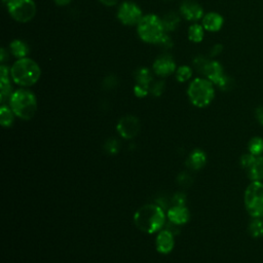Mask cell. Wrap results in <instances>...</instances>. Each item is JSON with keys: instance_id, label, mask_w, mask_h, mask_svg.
I'll list each match as a JSON object with an SVG mask.
<instances>
[{"instance_id": "34", "label": "cell", "mask_w": 263, "mask_h": 263, "mask_svg": "<svg viewBox=\"0 0 263 263\" xmlns=\"http://www.w3.org/2000/svg\"><path fill=\"white\" fill-rule=\"evenodd\" d=\"M55 3L57 5H60V6H64V5H67L69 4L70 2H71V0H54Z\"/></svg>"}, {"instance_id": "2", "label": "cell", "mask_w": 263, "mask_h": 263, "mask_svg": "<svg viewBox=\"0 0 263 263\" xmlns=\"http://www.w3.org/2000/svg\"><path fill=\"white\" fill-rule=\"evenodd\" d=\"M11 75L14 82L22 87L35 85L42 75V71L36 62L29 58L19 59L12 66Z\"/></svg>"}, {"instance_id": "21", "label": "cell", "mask_w": 263, "mask_h": 263, "mask_svg": "<svg viewBox=\"0 0 263 263\" xmlns=\"http://www.w3.org/2000/svg\"><path fill=\"white\" fill-rule=\"evenodd\" d=\"M161 22H163L165 31H174L179 26L180 17L175 13H168L161 19Z\"/></svg>"}, {"instance_id": "26", "label": "cell", "mask_w": 263, "mask_h": 263, "mask_svg": "<svg viewBox=\"0 0 263 263\" xmlns=\"http://www.w3.org/2000/svg\"><path fill=\"white\" fill-rule=\"evenodd\" d=\"M192 70L188 66H181L176 71V78L179 83H185L191 77Z\"/></svg>"}, {"instance_id": "20", "label": "cell", "mask_w": 263, "mask_h": 263, "mask_svg": "<svg viewBox=\"0 0 263 263\" xmlns=\"http://www.w3.org/2000/svg\"><path fill=\"white\" fill-rule=\"evenodd\" d=\"M135 79L137 85L149 88L150 84L153 83V75L147 68H140L135 73Z\"/></svg>"}, {"instance_id": "11", "label": "cell", "mask_w": 263, "mask_h": 263, "mask_svg": "<svg viewBox=\"0 0 263 263\" xmlns=\"http://www.w3.org/2000/svg\"><path fill=\"white\" fill-rule=\"evenodd\" d=\"M176 70L175 61L170 56H161L157 58L153 63V71L156 75L167 77L173 74Z\"/></svg>"}, {"instance_id": "37", "label": "cell", "mask_w": 263, "mask_h": 263, "mask_svg": "<svg viewBox=\"0 0 263 263\" xmlns=\"http://www.w3.org/2000/svg\"><path fill=\"white\" fill-rule=\"evenodd\" d=\"M262 218H263V216H262Z\"/></svg>"}, {"instance_id": "8", "label": "cell", "mask_w": 263, "mask_h": 263, "mask_svg": "<svg viewBox=\"0 0 263 263\" xmlns=\"http://www.w3.org/2000/svg\"><path fill=\"white\" fill-rule=\"evenodd\" d=\"M203 73L208 77L212 84L218 86L222 89H228L230 87V79L224 75L223 68L217 61H208Z\"/></svg>"}, {"instance_id": "4", "label": "cell", "mask_w": 263, "mask_h": 263, "mask_svg": "<svg viewBox=\"0 0 263 263\" xmlns=\"http://www.w3.org/2000/svg\"><path fill=\"white\" fill-rule=\"evenodd\" d=\"M137 32L144 43L151 44H159L166 35L161 19L155 15H147L141 19L137 25Z\"/></svg>"}, {"instance_id": "28", "label": "cell", "mask_w": 263, "mask_h": 263, "mask_svg": "<svg viewBox=\"0 0 263 263\" xmlns=\"http://www.w3.org/2000/svg\"><path fill=\"white\" fill-rule=\"evenodd\" d=\"M165 83L164 82H157L155 83L150 88V92L153 96H160L164 92Z\"/></svg>"}, {"instance_id": "36", "label": "cell", "mask_w": 263, "mask_h": 263, "mask_svg": "<svg viewBox=\"0 0 263 263\" xmlns=\"http://www.w3.org/2000/svg\"><path fill=\"white\" fill-rule=\"evenodd\" d=\"M2 1H3V2H6V3H7V2L9 1V0H2Z\"/></svg>"}, {"instance_id": "6", "label": "cell", "mask_w": 263, "mask_h": 263, "mask_svg": "<svg viewBox=\"0 0 263 263\" xmlns=\"http://www.w3.org/2000/svg\"><path fill=\"white\" fill-rule=\"evenodd\" d=\"M245 206L250 216L260 218L263 216V183L253 181L245 191Z\"/></svg>"}, {"instance_id": "3", "label": "cell", "mask_w": 263, "mask_h": 263, "mask_svg": "<svg viewBox=\"0 0 263 263\" xmlns=\"http://www.w3.org/2000/svg\"><path fill=\"white\" fill-rule=\"evenodd\" d=\"M9 107L15 115L21 119H31L37 110V101L35 95L29 89L20 88L13 93L9 99Z\"/></svg>"}, {"instance_id": "5", "label": "cell", "mask_w": 263, "mask_h": 263, "mask_svg": "<svg viewBox=\"0 0 263 263\" xmlns=\"http://www.w3.org/2000/svg\"><path fill=\"white\" fill-rule=\"evenodd\" d=\"M187 94L190 102L196 107L204 108L213 101L215 90L213 84L209 79L197 78L189 85Z\"/></svg>"}, {"instance_id": "19", "label": "cell", "mask_w": 263, "mask_h": 263, "mask_svg": "<svg viewBox=\"0 0 263 263\" xmlns=\"http://www.w3.org/2000/svg\"><path fill=\"white\" fill-rule=\"evenodd\" d=\"M9 48H11L13 56L18 59L27 58L29 54V47L22 40H14L9 45Z\"/></svg>"}, {"instance_id": "14", "label": "cell", "mask_w": 263, "mask_h": 263, "mask_svg": "<svg viewBox=\"0 0 263 263\" xmlns=\"http://www.w3.org/2000/svg\"><path fill=\"white\" fill-rule=\"evenodd\" d=\"M175 241L173 234L169 230H161L156 237V250L160 254H169L174 249Z\"/></svg>"}, {"instance_id": "17", "label": "cell", "mask_w": 263, "mask_h": 263, "mask_svg": "<svg viewBox=\"0 0 263 263\" xmlns=\"http://www.w3.org/2000/svg\"><path fill=\"white\" fill-rule=\"evenodd\" d=\"M207 161V156L203 150L200 149H196L195 151H192L191 154L188 157L187 165L194 170H199L206 165Z\"/></svg>"}, {"instance_id": "13", "label": "cell", "mask_w": 263, "mask_h": 263, "mask_svg": "<svg viewBox=\"0 0 263 263\" xmlns=\"http://www.w3.org/2000/svg\"><path fill=\"white\" fill-rule=\"evenodd\" d=\"M8 74H11V70L8 69L7 66L1 65L0 66V98H1V103L4 104L5 101H9L13 95V88L11 82H9Z\"/></svg>"}, {"instance_id": "22", "label": "cell", "mask_w": 263, "mask_h": 263, "mask_svg": "<svg viewBox=\"0 0 263 263\" xmlns=\"http://www.w3.org/2000/svg\"><path fill=\"white\" fill-rule=\"evenodd\" d=\"M14 116L15 113L12 108L6 105H2L1 109H0V123L4 128L12 127L14 124Z\"/></svg>"}, {"instance_id": "32", "label": "cell", "mask_w": 263, "mask_h": 263, "mask_svg": "<svg viewBox=\"0 0 263 263\" xmlns=\"http://www.w3.org/2000/svg\"><path fill=\"white\" fill-rule=\"evenodd\" d=\"M221 52H222V45L217 44V45H215L213 48H212L211 56H217V55L220 54Z\"/></svg>"}, {"instance_id": "30", "label": "cell", "mask_w": 263, "mask_h": 263, "mask_svg": "<svg viewBox=\"0 0 263 263\" xmlns=\"http://www.w3.org/2000/svg\"><path fill=\"white\" fill-rule=\"evenodd\" d=\"M159 44L161 45V46H164V47H166V48H170L172 45H173V44H172V40H171V38L166 34L165 36H164V38L163 39H161V42L159 43Z\"/></svg>"}, {"instance_id": "15", "label": "cell", "mask_w": 263, "mask_h": 263, "mask_svg": "<svg viewBox=\"0 0 263 263\" xmlns=\"http://www.w3.org/2000/svg\"><path fill=\"white\" fill-rule=\"evenodd\" d=\"M169 220L176 225L185 224L189 220V212L184 206H174L168 212Z\"/></svg>"}, {"instance_id": "7", "label": "cell", "mask_w": 263, "mask_h": 263, "mask_svg": "<svg viewBox=\"0 0 263 263\" xmlns=\"http://www.w3.org/2000/svg\"><path fill=\"white\" fill-rule=\"evenodd\" d=\"M7 9L12 18L20 23L31 21L36 14V5L33 0H9Z\"/></svg>"}, {"instance_id": "35", "label": "cell", "mask_w": 263, "mask_h": 263, "mask_svg": "<svg viewBox=\"0 0 263 263\" xmlns=\"http://www.w3.org/2000/svg\"><path fill=\"white\" fill-rule=\"evenodd\" d=\"M8 58V53L6 52L5 48H1V56H0V61L3 63L5 60H7Z\"/></svg>"}, {"instance_id": "27", "label": "cell", "mask_w": 263, "mask_h": 263, "mask_svg": "<svg viewBox=\"0 0 263 263\" xmlns=\"http://www.w3.org/2000/svg\"><path fill=\"white\" fill-rule=\"evenodd\" d=\"M256 157L255 155H253L251 154L250 153L248 154H244L241 157V160H240V163H241V166L244 168V169H250L252 167V165L255 163V160H256Z\"/></svg>"}, {"instance_id": "25", "label": "cell", "mask_w": 263, "mask_h": 263, "mask_svg": "<svg viewBox=\"0 0 263 263\" xmlns=\"http://www.w3.org/2000/svg\"><path fill=\"white\" fill-rule=\"evenodd\" d=\"M249 153L255 156H260L263 153V139L260 137H255L251 139L248 145Z\"/></svg>"}, {"instance_id": "24", "label": "cell", "mask_w": 263, "mask_h": 263, "mask_svg": "<svg viewBox=\"0 0 263 263\" xmlns=\"http://www.w3.org/2000/svg\"><path fill=\"white\" fill-rule=\"evenodd\" d=\"M249 232L253 238L263 237V219L253 218L249 224Z\"/></svg>"}, {"instance_id": "1", "label": "cell", "mask_w": 263, "mask_h": 263, "mask_svg": "<svg viewBox=\"0 0 263 263\" xmlns=\"http://www.w3.org/2000/svg\"><path fill=\"white\" fill-rule=\"evenodd\" d=\"M134 222L141 231L145 234H154L165 225L166 215L159 206L145 205L135 213Z\"/></svg>"}, {"instance_id": "12", "label": "cell", "mask_w": 263, "mask_h": 263, "mask_svg": "<svg viewBox=\"0 0 263 263\" xmlns=\"http://www.w3.org/2000/svg\"><path fill=\"white\" fill-rule=\"evenodd\" d=\"M180 11L182 16H183L187 21L196 22L201 18H204L203 8H201L198 3L192 1V0H185V1L182 2Z\"/></svg>"}, {"instance_id": "16", "label": "cell", "mask_w": 263, "mask_h": 263, "mask_svg": "<svg viewBox=\"0 0 263 263\" xmlns=\"http://www.w3.org/2000/svg\"><path fill=\"white\" fill-rule=\"evenodd\" d=\"M223 26V18L219 14L210 13L203 18V27L211 32H216Z\"/></svg>"}, {"instance_id": "9", "label": "cell", "mask_w": 263, "mask_h": 263, "mask_svg": "<svg viewBox=\"0 0 263 263\" xmlns=\"http://www.w3.org/2000/svg\"><path fill=\"white\" fill-rule=\"evenodd\" d=\"M117 18L119 21L126 26L138 25L143 18L142 11L133 2H124L118 8Z\"/></svg>"}, {"instance_id": "31", "label": "cell", "mask_w": 263, "mask_h": 263, "mask_svg": "<svg viewBox=\"0 0 263 263\" xmlns=\"http://www.w3.org/2000/svg\"><path fill=\"white\" fill-rule=\"evenodd\" d=\"M255 117L258 123L263 126V106H260L255 110Z\"/></svg>"}, {"instance_id": "33", "label": "cell", "mask_w": 263, "mask_h": 263, "mask_svg": "<svg viewBox=\"0 0 263 263\" xmlns=\"http://www.w3.org/2000/svg\"><path fill=\"white\" fill-rule=\"evenodd\" d=\"M100 2L106 6H114L117 2V0H100Z\"/></svg>"}, {"instance_id": "18", "label": "cell", "mask_w": 263, "mask_h": 263, "mask_svg": "<svg viewBox=\"0 0 263 263\" xmlns=\"http://www.w3.org/2000/svg\"><path fill=\"white\" fill-rule=\"evenodd\" d=\"M248 176L252 181H262L263 180V157L257 156L255 163L248 169Z\"/></svg>"}, {"instance_id": "23", "label": "cell", "mask_w": 263, "mask_h": 263, "mask_svg": "<svg viewBox=\"0 0 263 263\" xmlns=\"http://www.w3.org/2000/svg\"><path fill=\"white\" fill-rule=\"evenodd\" d=\"M204 27L198 24L191 25L188 29V38L192 43H200L204 38Z\"/></svg>"}, {"instance_id": "29", "label": "cell", "mask_w": 263, "mask_h": 263, "mask_svg": "<svg viewBox=\"0 0 263 263\" xmlns=\"http://www.w3.org/2000/svg\"><path fill=\"white\" fill-rule=\"evenodd\" d=\"M148 90H149V88H147L145 87H142V86H139V85H136L135 88H134L135 95L137 97H139V98L145 97L148 94Z\"/></svg>"}, {"instance_id": "10", "label": "cell", "mask_w": 263, "mask_h": 263, "mask_svg": "<svg viewBox=\"0 0 263 263\" xmlns=\"http://www.w3.org/2000/svg\"><path fill=\"white\" fill-rule=\"evenodd\" d=\"M118 134L125 139H133L140 132V121L134 115H127L121 118L116 126Z\"/></svg>"}]
</instances>
